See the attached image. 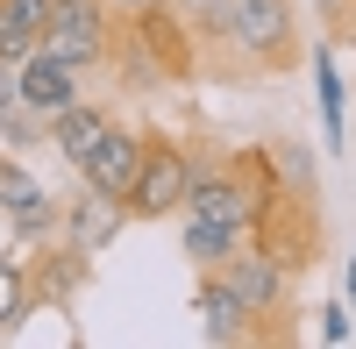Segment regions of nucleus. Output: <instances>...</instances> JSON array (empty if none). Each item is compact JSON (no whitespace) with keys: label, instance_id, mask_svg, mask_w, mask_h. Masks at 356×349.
I'll return each mask as SVG.
<instances>
[{"label":"nucleus","instance_id":"9d476101","mask_svg":"<svg viewBox=\"0 0 356 349\" xmlns=\"http://www.w3.org/2000/svg\"><path fill=\"white\" fill-rule=\"evenodd\" d=\"M200 321H207V335H214V342H250V335H257V328H250L257 314L221 285V271H207V278H200Z\"/></svg>","mask_w":356,"mask_h":349},{"label":"nucleus","instance_id":"0eeeda50","mask_svg":"<svg viewBox=\"0 0 356 349\" xmlns=\"http://www.w3.org/2000/svg\"><path fill=\"white\" fill-rule=\"evenodd\" d=\"M136 164H143V136H136V129H114V122H107V136L93 143V157H86L79 171H86V186H93V193L122 200V193H129V179H136Z\"/></svg>","mask_w":356,"mask_h":349},{"label":"nucleus","instance_id":"f8f14e48","mask_svg":"<svg viewBox=\"0 0 356 349\" xmlns=\"http://www.w3.org/2000/svg\"><path fill=\"white\" fill-rule=\"evenodd\" d=\"M100 136H107V114H100V107H86V100H72L65 114H50V143H57L72 164L93 157V143H100Z\"/></svg>","mask_w":356,"mask_h":349},{"label":"nucleus","instance_id":"2eb2a0df","mask_svg":"<svg viewBox=\"0 0 356 349\" xmlns=\"http://www.w3.org/2000/svg\"><path fill=\"white\" fill-rule=\"evenodd\" d=\"M29 200H43V186L29 179V171H22L15 157H0V207L15 214V207H29Z\"/></svg>","mask_w":356,"mask_h":349},{"label":"nucleus","instance_id":"39448f33","mask_svg":"<svg viewBox=\"0 0 356 349\" xmlns=\"http://www.w3.org/2000/svg\"><path fill=\"white\" fill-rule=\"evenodd\" d=\"M72 100H79V72L57 65L50 50H29L22 65H15V107H22V114L50 122V114H65Z\"/></svg>","mask_w":356,"mask_h":349},{"label":"nucleus","instance_id":"20e7f679","mask_svg":"<svg viewBox=\"0 0 356 349\" xmlns=\"http://www.w3.org/2000/svg\"><path fill=\"white\" fill-rule=\"evenodd\" d=\"M107 36H114V8L107 0H50V22H43V50L57 65H100L107 57Z\"/></svg>","mask_w":356,"mask_h":349},{"label":"nucleus","instance_id":"6e6552de","mask_svg":"<svg viewBox=\"0 0 356 349\" xmlns=\"http://www.w3.org/2000/svg\"><path fill=\"white\" fill-rule=\"evenodd\" d=\"M57 228H65V243H72V250L93 257V250H107L114 236H122V200H107V193L86 186L79 207H57Z\"/></svg>","mask_w":356,"mask_h":349},{"label":"nucleus","instance_id":"1a4fd4ad","mask_svg":"<svg viewBox=\"0 0 356 349\" xmlns=\"http://www.w3.org/2000/svg\"><path fill=\"white\" fill-rule=\"evenodd\" d=\"M86 271H93V257H86V250H72V243H65V250H43L36 271H29V293L50 300V307H65L79 285H86Z\"/></svg>","mask_w":356,"mask_h":349},{"label":"nucleus","instance_id":"dca6fc26","mask_svg":"<svg viewBox=\"0 0 356 349\" xmlns=\"http://www.w3.org/2000/svg\"><path fill=\"white\" fill-rule=\"evenodd\" d=\"M8 221L22 228V236H50V228H57V200L43 193V200H29V207H15Z\"/></svg>","mask_w":356,"mask_h":349},{"label":"nucleus","instance_id":"a211bd4d","mask_svg":"<svg viewBox=\"0 0 356 349\" xmlns=\"http://www.w3.org/2000/svg\"><path fill=\"white\" fill-rule=\"evenodd\" d=\"M15 107V65H0V114Z\"/></svg>","mask_w":356,"mask_h":349},{"label":"nucleus","instance_id":"9b49d317","mask_svg":"<svg viewBox=\"0 0 356 349\" xmlns=\"http://www.w3.org/2000/svg\"><path fill=\"white\" fill-rule=\"evenodd\" d=\"M50 0H0V65H22L29 50H43Z\"/></svg>","mask_w":356,"mask_h":349},{"label":"nucleus","instance_id":"aec40b11","mask_svg":"<svg viewBox=\"0 0 356 349\" xmlns=\"http://www.w3.org/2000/svg\"><path fill=\"white\" fill-rule=\"evenodd\" d=\"M349 36H356V29H349Z\"/></svg>","mask_w":356,"mask_h":349},{"label":"nucleus","instance_id":"7ed1b4c3","mask_svg":"<svg viewBox=\"0 0 356 349\" xmlns=\"http://www.w3.org/2000/svg\"><path fill=\"white\" fill-rule=\"evenodd\" d=\"M186 179H193V157L178 150L171 136H143V164L122 193V214H143V221H164L186 207Z\"/></svg>","mask_w":356,"mask_h":349},{"label":"nucleus","instance_id":"f257e3e1","mask_svg":"<svg viewBox=\"0 0 356 349\" xmlns=\"http://www.w3.org/2000/svg\"><path fill=\"white\" fill-rule=\"evenodd\" d=\"M193 36L221 50V72H292L300 65V36H292L285 0H214Z\"/></svg>","mask_w":356,"mask_h":349},{"label":"nucleus","instance_id":"6ab92c4d","mask_svg":"<svg viewBox=\"0 0 356 349\" xmlns=\"http://www.w3.org/2000/svg\"><path fill=\"white\" fill-rule=\"evenodd\" d=\"M349 307H356V257H349Z\"/></svg>","mask_w":356,"mask_h":349},{"label":"nucleus","instance_id":"f3484780","mask_svg":"<svg viewBox=\"0 0 356 349\" xmlns=\"http://www.w3.org/2000/svg\"><path fill=\"white\" fill-rule=\"evenodd\" d=\"M321 335H328V342H349V314L328 307V314H321Z\"/></svg>","mask_w":356,"mask_h":349},{"label":"nucleus","instance_id":"4468645a","mask_svg":"<svg viewBox=\"0 0 356 349\" xmlns=\"http://www.w3.org/2000/svg\"><path fill=\"white\" fill-rule=\"evenodd\" d=\"M29 307H36V293H29V264H0V335H8L15 321H29Z\"/></svg>","mask_w":356,"mask_h":349},{"label":"nucleus","instance_id":"423d86ee","mask_svg":"<svg viewBox=\"0 0 356 349\" xmlns=\"http://www.w3.org/2000/svg\"><path fill=\"white\" fill-rule=\"evenodd\" d=\"M207 271H221V285H228V293H235V300H243V307L257 314V321L285 307V271L271 264V257H257L250 243H243V250H228L221 264H207Z\"/></svg>","mask_w":356,"mask_h":349},{"label":"nucleus","instance_id":"ddd939ff","mask_svg":"<svg viewBox=\"0 0 356 349\" xmlns=\"http://www.w3.org/2000/svg\"><path fill=\"white\" fill-rule=\"evenodd\" d=\"M228 250H243V228H228V221H207V214H186V257L207 271V264H221Z\"/></svg>","mask_w":356,"mask_h":349},{"label":"nucleus","instance_id":"f03ea898","mask_svg":"<svg viewBox=\"0 0 356 349\" xmlns=\"http://www.w3.org/2000/svg\"><path fill=\"white\" fill-rule=\"evenodd\" d=\"M107 57L122 65L129 86H164V79H186L200 65V36L171 8H122L114 36H107Z\"/></svg>","mask_w":356,"mask_h":349}]
</instances>
